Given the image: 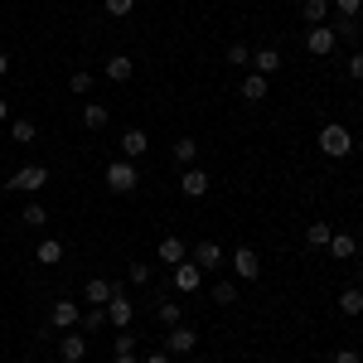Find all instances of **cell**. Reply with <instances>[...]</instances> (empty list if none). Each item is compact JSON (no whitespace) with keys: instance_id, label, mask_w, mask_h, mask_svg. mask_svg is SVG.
I'll use <instances>...</instances> for the list:
<instances>
[{"instance_id":"6da1fadb","label":"cell","mask_w":363,"mask_h":363,"mask_svg":"<svg viewBox=\"0 0 363 363\" xmlns=\"http://www.w3.org/2000/svg\"><path fill=\"white\" fill-rule=\"evenodd\" d=\"M315 145H320L330 160H349V155H354V131H349L344 121H330V126H320Z\"/></svg>"},{"instance_id":"7a4b0ae2","label":"cell","mask_w":363,"mask_h":363,"mask_svg":"<svg viewBox=\"0 0 363 363\" xmlns=\"http://www.w3.org/2000/svg\"><path fill=\"white\" fill-rule=\"evenodd\" d=\"M102 310H107V325H112V330H131V325H136V301L126 296V286H112V301Z\"/></svg>"},{"instance_id":"3957f363","label":"cell","mask_w":363,"mask_h":363,"mask_svg":"<svg viewBox=\"0 0 363 363\" xmlns=\"http://www.w3.org/2000/svg\"><path fill=\"white\" fill-rule=\"evenodd\" d=\"M136 184H140L136 160H121V155H116L112 165H107V189H112V194H131Z\"/></svg>"},{"instance_id":"277c9868","label":"cell","mask_w":363,"mask_h":363,"mask_svg":"<svg viewBox=\"0 0 363 363\" xmlns=\"http://www.w3.org/2000/svg\"><path fill=\"white\" fill-rule=\"evenodd\" d=\"M44 184H49V169H44V165H20L15 174H10V179H5V184H0V189H20V194H39Z\"/></svg>"},{"instance_id":"5b68a950","label":"cell","mask_w":363,"mask_h":363,"mask_svg":"<svg viewBox=\"0 0 363 363\" xmlns=\"http://www.w3.org/2000/svg\"><path fill=\"white\" fill-rule=\"evenodd\" d=\"M189 262H194L199 272H218V267L228 262V252L218 247L213 238H203V242H194V247H189Z\"/></svg>"},{"instance_id":"8992f818","label":"cell","mask_w":363,"mask_h":363,"mask_svg":"<svg viewBox=\"0 0 363 363\" xmlns=\"http://www.w3.org/2000/svg\"><path fill=\"white\" fill-rule=\"evenodd\" d=\"M335 49H339V39H335V29H330V25H310V29H306V54L330 58Z\"/></svg>"},{"instance_id":"52a82bcc","label":"cell","mask_w":363,"mask_h":363,"mask_svg":"<svg viewBox=\"0 0 363 363\" xmlns=\"http://www.w3.org/2000/svg\"><path fill=\"white\" fill-rule=\"evenodd\" d=\"M228 262H233V277H238V281H257V277H262V257H257L252 247H233Z\"/></svg>"},{"instance_id":"ba28073f","label":"cell","mask_w":363,"mask_h":363,"mask_svg":"<svg viewBox=\"0 0 363 363\" xmlns=\"http://www.w3.org/2000/svg\"><path fill=\"white\" fill-rule=\"evenodd\" d=\"M169 272H174V291H179V296H199V286H203V272H199L189 257H184L179 267H169Z\"/></svg>"},{"instance_id":"9c48e42d","label":"cell","mask_w":363,"mask_h":363,"mask_svg":"<svg viewBox=\"0 0 363 363\" xmlns=\"http://www.w3.org/2000/svg\"><path fill=\"white\" fill-rule=\"evenodd\" d=\"M78 320H83V301H54V310H49L54 330H78Z\"/></svg>"},{"instance_id":"30bf717a","label":"cell","mask_w":363,"mask_h":363,"mask_svg":"<svg viewBox=\"0 0 363 363\" xmlns=\"http://www.w3.org/2000/svg\"><path fill=\"white\" fill-rule=\"evenodd\" d=\"M58 359L63 363H83L87 359V335L83 330H63V339H58Z\"/></svg>"},{"instance_id":"8fae6325","label":"cell","mask_w":363,"mask_h":363,"mask_svg":"<svg viewBox=\"0 0 363 363\" xmlns=\"http://www.w3.org/2000/svg\"><path fill=\"white\" fill-rule=\"evenodd\" d=\"M208 189H213V179H208L199 165H189L184 174H179V194H184V199H203Z\"/></svg>"},{"instance_id":"7c38bea8","label":"cell","mask_w":363,"mask_h":363,"mask_svg":"<svg viewBox=\"0 0 363 363\" xmlns=\"http://www.w3.org/2000/svg\"><path fill=\"white\" fill-rule=\"evenodd\" d=\"M116 145H121V160H140V155H145V150H150V136H145V131H140V126H126V131H121V140H116Z\"/></svg>"},{"instance_id":"4fadbf2b","label":"cell","mask_w":363,"mask_h":363,"mask_svg":"<svg viewBox=\"0 0 363 363\" xmlns=\"http://www.w3.org/2000/svg\"><path fill=\"white\" fill-rule=\"evenodd\" d=\"M131 73H136V63H131L126 54H112L107 63H102V78H107V83H131Z\"/></svg>"},{"instance_id":"5bb4252c","label":"cell","mask_w":363,"mask_h":363,"mask_svg":"<svg viewBox=\"0 0 363 363\" xmlns=\"http://www.w3.org/2000/svg\"><path fill=\"white\" fill-rule=\"evenodd\" d=\"M194 344H199V335L189 330V325H174V330L165 335V349H169V354H194Z\"/></svg>"},{"instance_id":"9a60e30c","label":"cell","mask_w":363,"mask_h":363,"mask_svg":"<svg viewBox=\"0 0 363 363\" xmlns=\"http://www.w3.org/2000/svg\"><path fill=\"white\" fill-rule=\"evenodd\" d=\"M155 257H160L165 267H179V262L189 257V247H184V238H174V233H169V238H160V247H155Z\"/></svg>"},{"instance_id":"2e32d148","label":"cell","mask_w":363,"mask_h":363,"mask_svg":"<svg viewBox=\"0 0 363 363\" xmlns=\"http://www.w3.org/2000/svg\"><path fill=\"white\" fill-rule=\"evenodd\" d=\"M169 155H174V165H179V169L199 165V140L194 136H179L174 145H169Z\"/></svg>"},{"instance_id":"e0dca14e","label":"cell","mask_w":363,"mask_h":363,"mask_svg":"<svg viewBox=\"0 0 363 363\" xmlns=\"http://www.w3.org/2000/svg\"><path fill=\"white\" fill-rule=\"evenodd\" d=\"M339 315L344 320H359L363 315V286H344L339 291Z\"/></svg>"},{"instance_id":"ac0fdd59","label":"cell","mask_w":363,"mask_h":363,"mask_svg":"<svg viewBox=\"0 0 363 363\" xmlns=\"http://www.w3.org/2000/svg\"><path fill=\"white\" fill-rule=\"evenodd\" d=\"M10 140H15V145H34V140H39V121H29V116H10Z\"/></svg>"},{"instance_id":"d6986e66","label":"cell","mask_w":363,"mask_h":363,"mask_svg":"<svg viewBox=\"0 0 363 363\" xmlns=\"http://www.w3.org/2000/svg\"><path fill=\"white\" fill-rule=\"evenodd\" d=\"M107 301H112V281H102V277L83 281V306H107Z\"/></svg>"},{"instance_id":"ffe728a7","label":"cell","mask_w":363,"mask_h":363,"mask_svg":"<svg viewBox=\"0 0 363 363\" xmlns=\"http://www.w3.org/2000/svg\"><path fill=\"white\" fill-rule=\"evenodd\" d=\"M107 121H112L107 102H92V97H87V102H83V126H87V131H102Z\"/></svg>"},{"instance_id":"44dd1931","label":"cell","mask_w":363,"mask_h":363,"mask_svg":"<svg viewBox=\"0 0 363 363\" xmlns=\"http://www.w3.org/2000/svg\"><path fill=\"white\" fill-rule=\"evenodd\" d=\"M277 68H281V54H277V49H252V73L272 78Z\"/></svg>"},{"instance_id":"7402d4cb","label":"cell","mask_w":363,"mask_h":363,"mask_svg":"<svg viewBox=\"0 0 363 363\" xmlns=\"http://www.w3.org/2000/svg\"><path fill=\"white\" fill-rule=\"evenodd\" d=\"M34 262H39V267H54V262H63V242H58V238H39Z\"/></svg>"},{"instance_id":"603a6c76","label":"cell","mask_w":363,"mask_h":363,"mask_svg":"<svg viewBox=\"0 0 363 363\" xmlns=\"http://www.w3.org/2000/svg\"><path fill=\"white\" fill-rule=\"evenodd\" d=\"M301 15H306V25H330V0H301Z\"/></svg>"},{"instance_id":"cb8c5ba5","label":"cell","mask_w":363,"mask_h":363,"mask_svg":"<svg viewBox=\"0 0 363 363\" xmlns=\"http://www.w3.org/2000/svg\"><path fill=\"white\" fill-rule=\"evenodd\" d=\"M330 257H335V262H349V257H354V252H359V242H354V233H335V238H330Z\"/></svg>"},{"instance_id":"d4e9b609","label":"cell","mask_w":363,"mask_h":363,"mask_svg":"<svg viewBox=\"0 0 363 363\" xmlns=\"http://www.w3.org/2000/svg\"><path fill=\"white\" fill-rule=\"evenodd\" d=\"M92 87H97V78H92L87 68H73V73H68V92H73V97H92Z\"/></svg>"},{"instance_id":"484cf974","label":"cell","mask_w":363,"mask_h":363,"mask_svg":"<svg viewBox=\"0 0 363 363\" xmlns=\"http://www.w3.org/2000/svg\"><path fill=\"white\" fill-rule=\"evenodd\" d=\"M155 320H160L165 330H174V325H184V306H179V301H160V306H155Z\"/></svg>"},{"instance_id":"4316f807","label":"cell","mask_w":363,"mask_h":363,"mask_svg":"<svg viewBox=\"0 0 363 363\" xmlns=\"http://www.w3.org/2000/svg\"><path fill=\"white\" fill-rule=\"evenodd\" d=\"M330 238H335V228H330V223H310V228H306V247H310V252L330 247Z\"/></svg>"},{"instance_id":"83f0119b","label":"cell","mask_w":363,"mask_h":363,"mask_svg":"<svg viewBox=\"0 0 363 363\" xmlns=\"http://www.w3.org/2000/svg\"><path fill=\"white\" fill-rule=\"evenodd\" d=\"M267 78H262V73H247V78H242V97H247V102H262V97H267Z\"/></svg>"},{"instance_id":"f1b7e54d","label":"cell","mask_w":363,"mask_h":363,"mask_svg":"<svg viewBox=\"0 0 363 363\" xmlns=\"http://www.w3.org/2000/svg\"><path fill=\"white\" fill-rule=\"evenodd\" d=\"M97 330H107V310H102V306H87L83 310V335H97Z\"/></svg>"},{"instance_id":"f546056e","label":"cell","mask_w":363,"mask_h":363,"mask_svg":"<svg viewBox=\"0 0 363 363\" xmlns=\"http://www.w3.org/2000/svg\"><path fill=\"white\" fill-rule=\"evenodd\" d=\"M20 223H25V228H34V233H39V228L49 223V213H44V203H25V208H20Z\"/></svg>"},{"instance_id":"4dcf8cb0","label":"cell","mask_w":363,"mask_h":363,"mask_svg":"<svg viewBox=\"0 0 363 363\" xmlns=\"http://www.w3.org/2000/svg\"><path fill=\"white\" fill-rule=\"evenodd\" d=\"M330 29H335V39H349V44H359V39H363V25H359V20H335Z\"/></svg>"},{"instance_id":"1f68e13d","label":"cell","mask_w":363,"mask_h":363,"mask_svg":"<svg viewBox=\"0 0 363 363\" xmlns=\"http://www.w3.org/2000/svg\"><path fill=\"white\" fill-rule=\"evenodd\" d=\"M330 10H335L339 20H359V15H363V0H330Z\"/></svg>"},{"instance_id":"d6a6232c","label":"cell","mask_w":363,"mask_h":363,"mask_svg":"<svg viewBox=\"0 0 363 363\" xmlns=\"http://www.w3.org/2000/svg\"><path fill=\"white\" fill-rule=\"evenodd\" d=\"M228 63L233 68H252V49L247 44H228Z\"/></svg>"},{"instance_id":"836d02e7","label":"cell","mask_w":363,"mask_h":363,"mask_svg":"<svg viewBox=\"0 0 363 363\" xmlns=\"http://www.w3.org/2000/svg\"><path fill=\"white\" fill-rule=\"evenodd\" d=\"M102 10H107L112 20H126V15L136 10V0H102Z\"/></svg>"},{"instance_id":"e575fe53","label":"cell","mask_w":363,"mask_h":363,"mask_svg":"<svg viewBox=\"0 0 363 363\" xmlns=\"http://www.w3.org/2000/svg\"><path fill=\"white\" fill-rule=\"evenodd\" d=\"M213 301H218V306H238V286H233V281H218V286H213Z\"/></svg>"},{"instance_id":"d590c367","label":"cell","mask_w":363,"mask_h":363,"mask_svg":"<svg viewBox=\"0 0 363 363\" xmlns=\"http://www.w3.org/2000/svg\"><path fill=\"white\" fill-rule=\"evenodd\" d=\"M126 277H131V286H150V262H131Z\"/></svg>"},{"instance_id":"8d00e7d4","label":"cell","mask_w":363,"mask_h":363,"mask_svg":"<svg viewBox=\"0 0 363 363\" xmlns=\"http://www.w3.org/2000/svg\"><path fill=\"white\" fill-rule=\"evenodd\" d=\"M116 354H131V349H136V335H131V330H116Z\"/></svg>"},{"instance_id":"74e56055","label":"cell","mask_w":363,"mask_h":363,"mask_svg":"<svg viewBox=\"0 0 363 363\" xmlns=\"http://www.w3.org/2000/svg\"><path fill=\"white\" fill-rule=\"evenodd\" d=\"M349 78L363 83V49H359V54H349Z\"/></svg>"},{"instance_id":"f35d334b","label":"cell","mask_w":363,"mask_h":363,"mask_svg":"<svg viewBox=\"0 0 363 363\" xmlns=\"http://www.w3.org/2000/svg\"><path fill=\"white\" fill-rule=\"evenodd\" d=\"M330 363H363V354H359V349H335V359H330Z\"/></svg>"},{"instance_id":"ab89813d","label":"cell","mask_w":363,"mask_h":363,"mask_svg":"<svg viewBox=\"0 0 363 363\" xmlns=\"http://www.w3.org/2000/svg\"><path fill=\"white\" fill-rule=\"evenodd\" d=\"M140 363H174V354H169V349H150Z\"/></svg>"},{"instance_id":"60d3db41","label":"cell","mask_w":363,"mask_h":363,"mask_svg":"<svg viewBox=\"0 0 363 363\" xmlns=\"http://www.w3.org/2000/svg\"><path fill=\"white\" fill-rule=\"evenodd\" d=\"M5 73H10V54L0 49V83H5Z\"/></svg>"},{"instance_id":"b9f144b4","label":"cell","mask_w":363,"mask_h":363,"mask_svg":"<svg viewBox=\"0 0 363 363\" xmlns=\"http://www.w3.org/2000/svg\"><path fill=\"white\" fill-rule=\"evenodd\" d=\"M5 121H10V102L0 97V126H5Z\"/></svg>"},{"instance_id":"7bdbcfd3","label":"cell","mask_w":363,"mask_h":363,"mask_svg":"<svg viewBox=\"0 0 363 363\" xmlns=\"http://www.w3.org/2000/svg\"><path fill=\"white\" fill-rule=\"evenodd\" d=\"M112 363H140V359H136V354H116Z\"/></svg>"},{"instance_id":"ee69618b","label":"cell","mask_w":363,"mask_h":363,"mask_svg":"<svg viewBox=\"0 0 363 363\" xmlns=\"http://www.w3.org/2000/svg\"><path fill=\"white\" fill-rule=\"evenodd\" d=\"M194 363H208V359H194Z\"/></svg>"},{"instance_id":"f6af8a7d","label":"cell","mask_w":363,"mask_h":363,"mask_svg":"<svg viewBox=\"0 0 363 363\" xmlns=\"http://www.w3.org/2000/svg\"><path fill=\"white\" fill-rule=\"evenodd\" d=\"M296 5H301V0H296Z\"/></svg>"},{"instance_id":"bcb514c9","label":"cell","mask_w":363,"mask_h":363,"mask_svg":"<svg viewBox=\"0 0 363 363\" xmlns=\"http://www.w3.org/2000/svg\"><path fill=\"white\" fill-rule=\"evenodd\" d=\"M359 44H363V39H359Z\"/></svg>"}]
</instances>
